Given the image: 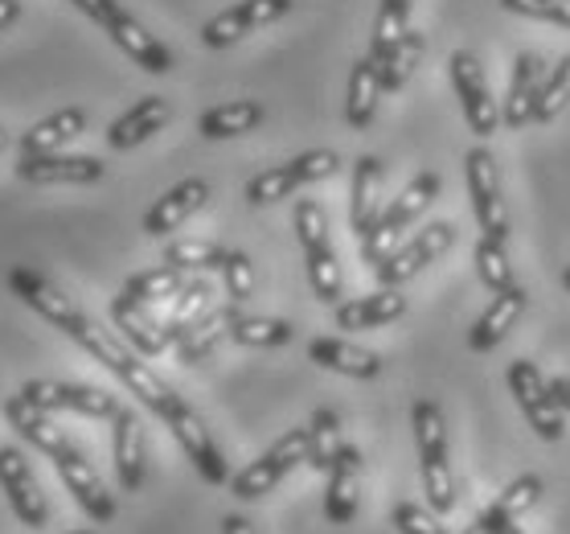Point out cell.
<instances>
[{
    "label": "cell",
    "instance_id": "1",
    "mask_svg": "<svg viewBox=\"0 0 570 534\" xmlns=\"http://www.w3.org/2000/svg\"><path fill=\"white\" fill-rule=\"evenodd\" d=\"M411 424H415L419 444V469H423V489L435 514H452L455 509V473L448 460V419L435 399H419L411 407Z\"/></svg>",
    "mask_w": 570,
    "mask_h": 534
},
{
    "label": "cell",
    "instance_id": "2",
    "mask_svg": "<svg viewBox=\"0 0 570 534\" xmlns=\"http://www.w3.org/2000/svg\"><path fill=\"white\" fill-rule=\"evenodd\" d=\"M78 13L91 17L95 26L104 29L107 38L116 41L119 50L128 54L131 62L140 66V70H148V75H169L173 70V50L165 46V41H156L148 29L136 21V17L119 4V0H70Z\"/></svg>",
    "mask_w": 570,
    "mask_h": 534
},
{
    "label": "cell",
    "instance_id": "3",
    "mask_svg": "<svg viewBox=\"0 0 570 534\" xmlns=\"http://www.w3.org/2000/svg\"><path fill=\"white\" fill-rule=\"evenodd\" d=\"M341 169V157L333 148H312V153H299V157L275 165V169L255 173L247 182V202L250 206H272L279 197H292L296 190L312 182H328L333 173Z\"/></svg>",
    "mask_w": 570,
    "mask_h": 534
},
{
    "label": "cell",
    "instance_id": "4",
    "mask_svg": "<svg viewBox=\"0 0 570 534\" xmlns=\"http://www.w3.org/2000/svg\"><path fill=\"white\" fill-rule=\"evenodd\" d=\"M505 382H509V395L518 399L521 416L530 419V428L538 431L546 444L562 440V431H567V411L554 404L550 378H546L530 358H513L505 370Z\"/></svg>",
    "mask_w": 570,
    "mask_h": 534
},
{
    "label": "cell",
    "instance_id": "5",
    "mask_svg": "<svg viewBox=\"0 0 570 534\" xmlns=\"http://www.w3.org/2000/svg\"><path fill=\"white\" fill-rule=\"evenodd\" d=\"M304 460H308V428L284 431V436H279V440H275L259 460H250L243 473H234L230 494L243 497V502H255V497L272 494L275 485L284 482L296 465H304Z\"/></svg>",
    "mask_w": 570,
    "mask_h": 534
},
{
    "label": "cell",
    "instance_id": "6",
    "mask_svg": "<svg viewBox=\"0 0 570 534\" xmlns=\"http://www.w3.org/2000/svg\"><path fill=\"white\" fill-rule=\"evenodd\" d=\"M464 182L468 197H472V210H476V222L484 239H497L505 243L509 239V214H505V197H501V173H497V157L476 144L464 153Z\"/></svg>",
    "mask_w": 570,
    "mask_h": 534
},
{
    "label": "cell",
    "instance_id": "7",
    "mask_svg": "<svg viewBox=\"0 0 570 534\" xmlns=\"http://www.w3.org/2000/svg\"><path fill=\"white\" fill-rule=\"evenodd\" d=\"M448 70H452V87H455V99H460V111L468 119V132H476L480 140L497 136L501 132V104L489 91L480 58L472 50H455Z\"/></svg>",
    "mask_w": 570,
    "mask_h": 534
},
{
    "label": "cell",
    "instance_id": "8",
    "mask_svg": "<svg viewBox=\"0 0 570 534\" xmlns=\"http://www.w3.org/2000/svg\"><path fill=\"white\" fill-rule=\"evenodd\" d=\"M455 243V226L452 222H431V226H423L415 239H406L390 260H382L374 268L377 284L382 288H402L406 280H415L423 268H431V263L440 260V255H448Z\"/></svg>",
    "mask_w": 570,
    "mask_h": 534
},
{
    "label": "cell",
    "instance_id": "9",
    "mask_svg": "<svg viewBox=\"0 0 570 534\" xmlns=\"http://www.w3.org/2000/svg\"><path fill=\"white\" fill-rule=\"evenodd\" d=\"M165 424H169V431L177 436V444L185 448V456L194 460V469L206 477L209 485H226L230 482V469H226V460H222L218 444H214V436H209V428L202 424V416H197L194 407L185 404L181 395L169 404V411H165Z\"/></svg>",
    "mask_w": 570,
    "mask_h": 534
},
{
    "label": "cell",
    "instance_id": "10",
    "mask_svg": "<svg viewBox=\"0 0 570 534\" xmlns=\"http://www.w3.org/2000/svg\"><path fill=\"white\" fill-rule=\"evenodd\" d=\"M292 4H296V0H238V4L214 13L206 26H202V46H206V50H226V46L243 41L247 33H255V29L287 17Z\"/></svg>",
    "mask_w": 570,
    "mask_h": 534
},
{
    "label": "cell",
    "instance_id": "11",
    "mask_svg": "<svg viewBox=\"0 0 570 534\" xmlns=\"http://www.w3.org/2000/svg\"><path fill=\"white\" fill-rule=\"evenodd\" d=\"M29 404L41 407V411H78V416L107 419L116 416L119 404L116 395L99 391V387H87V382H58V378H29L21 387Z\"/></svg>",
    "mask_w": 570,
    "mask_h": 534
},
{
    "label": "cell",
    "instance_id": "12",
    "mask_svg": "<svg viewBox=\"0 0 570 534\" xmlns=\"http://www.w3.org/2000/svg\"><path fill=\"white\" fill-rule=\"evenodd\" d=\"M104 161L82 153H41V157H21L17 165V177L29 185H95L104 182Z\"/></svg>",
    "mask_w": 570,
    "mask_h": 534
},
{
    "label": "cell",
    "instance_id": "13",
    "mask_svg": "<svg viewBox=\"0 0 570 534\" xmlns=\"http://www.w3.org/2000/svg\"><path fill=\"white\" fill-rule=\"evenodd\" d=\"M0 489L9 494V506L13 514L26 526H46L50 518V506H46V497H41L38 482H33V469H29V460L21 448H0Z\"/></svg>",
    "mask_w": 570,
    "mask_h": 534
},
{
    "label": "cell",
    "instance_id": "14",
    "mask_svg": "<svg viewBox=\"0 0 570 534\" xmlns=\"http://www.w3.org/2000/svg\"><path fill=\"white\" fill-rule=\"evenodd\" d=\"M53 469L66 482V489L75 494V502L87 509V518L95 522H111L116 518V497L107 494V485L99 482V473L91 469V460L78 453V448H66L62 456H53Z\"/></svg>",
    "mask_w": 570,
    "mask_h": 534
},
{
    "label": "cell",
    "instance_id": "15",
    "mask_svg": "<svg viewBox=\"0 0 570 534\" xmlns=\"http://www.w3.org/2000/svg\"><path fill=\"white\" fill-rule=\"evenodd\" d=\"M546 79V62L538 50H521L518 62H513V75H509V91L505 104H501V128L521 132L525 124H533V99L542 91Z\"/></svg>",
    "mask_w": 570,
    "mask_h": 534
},
{
    "label": "cell",
    "instance_id": "16",
    "mask_svg": "<svg viewBox=\"0 0 570 534\" xmlns=\"http://www.w3.org/2000/svg\"><path fill=\"white\" fill-rule=\"evenodd\" d=\"M206 202H209V185L202 182V177H185V182L173 185L165 197H156L153 210L144 214V235H153V239L173 235V231L185 226Z\"/></svg>",
    "mask_w": 570,
    "mask_h": 534
},
{
    "label": "cell",
    "instance_id": "17",
    "mask_svg": "<svg viewBox=\"0 0 570 534\" xmlns=\"http://www.w3.org/2000/svg\"><path fill=\"white\" fill-rule=\"evenodd\" d=\"M530 309V292L521 284L505 288V292H497L493 304L480 313V321L472 329H468V350L472 353H489L497 350L501 341L509 338V329L518 326V317Z\"/></svg>",
    "mask_w": 570,
    "mask_h": 534
},
{
    "label": "cell",
    "instance_id": "18",
    "mask_svg": "<svg viewBox=\"0 0 570 534\" xmlns=\"http://www.w3.org/2000/svg\"><path fill=\"white\" fill-rule=\"evenodd\" d=\"M9 288H13V297H21L33 313L46 317V321L58 326L62 333L70 329V321L82 313L62 288H53L50 280H46L41 272H33V268H13V272H9Z\"/></svg>",
    "mask_w": 570,
    "mask_h": 534
},
{
    "label": "cell",
    "instance_id": "19",
    "mask_svg": "<svg viewBox=\"0 0 570 534\" xmlns=\"http://www.w3.org/2000/svg\"><path fill=\"white\" fill-rule=\"evenodd\" d=\"M406 313V297L399 288H377L370 297H353L333 304V326L350 329V333H365V329H382L390 321H399Z\"/></svg>",
    "mask_w": 570,
    "mask_h": 534
},
{
    "label": "cell",
    "instance_id": "20",
    "mask_svg": "<svg viewBox=\"0 0 570 534\" xmlns=\"http://www.w3.org/2000/svg\"><path fill=\"white\" fill-rule=\"evenodd\" d=\"M111 321H116V329L124 333V341H128L140 358H160V353L169 350L165 321H156V317L148 313V304L131 300L128 292H119V297L111 300Z\"/></svg>",
    "mask_w": 570,
    "mask_h": 534
},
{
    "label": "cell",
    "instance_id": "21",
    "mask_svg": "<svg viewBox=\"0 0 570 534\" xmlns=\"http://www.w3.org/2000/svg\"><path fill=\"white\" fill-rule=\"evenodd\" d=\"M362 502V453L345 444L337 456V465L328 469V494H324V514L337 526H350Z\"/></svg>",
    "mask_w": 570,
    "mask_h": 534
},
{
    "label": "cell",
    "instance_id": "22",
    "mask_svg": "<svg viewBox=\"0 0 570 534\" xmlns=\"http://www.w3.org/2000/svg\"><path fill=\"white\" fill-rule=\"evenodd\" d=\"M173 107L169 99H160V95H144V99H136V104L124 111V116L107 128V144L116 148V153H128V148H136V144H144L148 136H156V132L169 124Z\"/></svg>",
    "mask_w": 570,
    "mask_h": 534
},
{
    "label": "cell",
    "instance_id": "23",
    "mask_svg": "<svg viewBox=\"0 0 570 534\" xmlns=\"http://www.w3.org/2000/svg\"><path fill=\"white\" fill-rule=\"evenodd\" d=\"M4 416H9V428L17 436H26L33 448H41L46 456H62L66 448H75V444L66 440V428H58L50 419V411H41L26 399V395H13L9 404H4Z\"/></svg>",
    "mask_w": 570,
    "mask_h": 534
},
{
    "label": "cell",
    "instance_id": "24",
    "mask_svg": "<svg viewBox=\"0 0 570 534\" xmlns=\"http://www.w3.org/2000/svg\"><path fill=\"white\" fill-rule=\"evenodd\" d=\"M382 66L362 54L350 70V91H345V124L353 132H365L377 116V99H382Z\"/></svg>",
    "mask_w": 570,
    "mask_h": 534
},
{
    "label": "cell",
    "instance_id": "25",
    "mask_svg": "<svg viewBox=\"0 0 570 534\" xmlns=\"http://www.w3.org/2000/svg\"><path fill=\"white\" fill-rule=\"evenodd\" d=\"M377 190H382V165H377V157H357L353 161V185H350V222L357 239L370 235L377 226V219H382Z\"/></svg>",
    "mask_w": 570,
    "mask_h": 534
},
{
    "label": "cell",
    "instance_id": "26",
    "mask_svg": "<svg viewBox=\"0 0 570 534\" xmlns=\"http://www.w3.org/2000/svg\"><path fill=\"white\" fill-rule=\"evenodd\" d=\"M116 436H111V453H116V473H119V485L136 494L144 485V431H140V419L131 407H119L116 416Z\"/></svg>",
    "mask_w": 570,
    "mask_h": 534
},
{
    "label": "cell",
    "instance_id": "27",
    "mask_svg": "<svg viewBox=\"0 0 570 534\" xmlns=\"http://www.w3.org/2000/svg\"><path fill=\"white\" fill-rule=\"evenodd\" d=\"M267 119V107L259 99H230V104H218L197 116V132L206 140H234V136H247Z\"/></svg>",
    "mask_w": 570,
    "mask_h": 534
},
{
    "label": "cell",
    "instance_id": "28",
    "mask_svg": "<svg viewBox=\"0 0 570 534\" xmlns=\"http://www.w3.org/2000/svg\"><path fill=\"white\" fill-rule=\"evenodd\" d=\"M308 358L324 370H333V375H345V378H377L382 375V358L370 350H357L350 341L341 338H312L308 341Z\"/></svg>",
    "mask_w": 570,
    "mask_h": 534
},
{
    "label": "cell",
    "instance_id": "29",
    "mask_svg": "<svg viewBox=\"0 0 570 534\" xmlns=\"http://www.w3.org/2000/svg\"><path fill=\"white\" fill-rule=\"evenodd\" d=\"M82 128H87V111H82V107H62V111H53V116L38 119V124L21 136V157L62 153L66 140L82 136Z\"/></svg>",
    "mask_w": 570,
    "mask_h": 534
},
{
    "label": "cell",
    "instance_id": "30",
    "mask_svg": "<svg viewBox=\"0 0 570 534\" xmlns=\"http://www.w3.org/2000/svg\"><path fill=\"white\" fill-rule=\"evenodd\" d=\"M234 317H238V304H222V309H209L202 321H197L189 333H185L181 341H177V358H181L185 366H197V362H206L209 353L218 350L222 341L230 338V326H234Z\"/></svg>",
    "mask_w": 570,
    "mask_h": 534
},
{
    "label": "cell",
    "instance_id": "31",
    "mask_svg": "<svg viewBox=\"0 0 570 534\" xmlns=\"http://www.w3.org/2000/svg\"><path fill=\"white\" fill-rule=\"evenodd\" d=\"M440 190H443V177H440V173H431V169L415 173V177H411V185H406V190H402V194L394 197V202H390L386 210H382V219H377V222L402 235V231H406V226H411V222H415L419 214H428L431 202L440 197Z\"/></svg>",
    "mask_w": 570,
    "mask_h": 534
},
{
    "label": "cell",
    "instance_id": "32",
    "mask_svg": "<svg viewBox=\"0 0 570 534\" xmlns=\"http://www.w3.org/2000/svg\"><path fill=\"white\" fill-rule=\"evenodd\" d=\"M209 309H214V284H209L206 275L185 280V288L173 297V313L165 317V338H169V346H177Z\"/></svg>",
    "mask_w": 570,
    "mask_h": 534
},
{
    "label": "cell",
    "instance_id": "33",
    "mask_svg": "<svg viewBox=\"0 0 570 534\" xmlns=\"http://www.w3.org/2000/svg\"><path fill=\"white\" fill-rule=\"evenodd\" d=\"M423 54H428V33H423V29H406L402 41L386 54V62H382V91L399 95L406 82L415 79Z\"/></svg>",
    "mask_w": 570,
    "mask_h": 534
},
{
    "label": "cell",
    "instance_id": "34",
    "mask_svg": "<svg viewBox=\"0 0 570 534\" xmlns=\"http://www.w3.org/2000/svg\"><path fill=\"white\" fill-rule=\"evenodd\" d=\"M341 448H345V440H341L337 411L333 407H316L308 419V465L316 473H328L337 465Z\"/></svg>",
    "mask_w": 570,
    "mask_h": 534
},
{
    "label": "cell",
    "instance_id": "35",
    "mask_svg": "<svg viewBox=\"0 0 570 534\" xmlns=\"http://www.w3.org/2000/svg\"><path fill=\"white\" fill-rule=\"evenodd\" d=\"M411 9L415 0H382L377 4V21H374V38H370V58L377 66L386 62V54L402 41V33L411 29Z\"/></svg>",
    "mask_w": 570,
    "mask_h": 534
},
{
    "label": "cell",
    "instance_id": "36",
    "mask_svg": "<svg viewBox=\"0 0 570 534\" xmlns=\"http://www.w3.org/2000/svg\"><path fill=\"white\" fill-rule=\"evenodd\" d=\"M181 288H185V272H177V268H169V263H160V268L128 275L124 292H128L131 300H140V304H165V300H173Z\"/></svg>",
    "mask_w": 570,
    "mask_h": 534
},
{
    "label": "cell",
    "instance_id": "37",
    "mask_svg": "<svg viewBox=\"0 0 570 534\" xmlns=\"http://www.w3.org/2000/svg\"><path fill=\"white\" fill-rule=\"evenodd\" d=\"M230 341L238 346H250V350H275V346H287L292 341V326L279 321V317H234Z\"/></svg>",
    "mask_w": 570,
    "mask_h": 534
},
{
    "label": "cell",
    "instance_id": "38",
    "mask_svg": "<svg viewBox=\"0 0 570 534\" xmlns=\"http://www.w3.org/2000/svg\"><path fill=\"white\" fill-rule=\"evenodd\" d=\"M165 263L177 272H222L226 263V247L206 243V239H177L165 247Z\"/></svg>",
    "mask_w": 570,
    "mask_h": 534
},
{
    "label": "cell",
    "instance_id": "39",
    "mask_svg": "<svg viewBox=\"0 0 570 534\" xmlns=\"http://www.w3.org/2000/svg\"><path fill=\"white\" fill-rule=\"evenodd\" d=\"M567 104H570V54L567 58H558V62L546 70L542 91H538V99H533V124H550V119H558L562 111H567Z\"/></svg>",
    "mask_w": 570,
    "mask_h": 534
},
{
    "label": "cell",
    "instance_id": "40",
    "mask_svg": "<svg viewBox=\"0 0 570 534\" xmlns=\"http://www.w3.org/2000/svg\"><path fill=\"white\" fill-rule=\"evenodd\" d=\"M292 226H296V239L304 255H316V251H328L333 239H328V214L316 197H299L296 210H292Z\"/></svg>",
    "mask_w": 570,
    "mask_h": 534
},
{
    "label": "cell",
    "instance_id": "41",
    "mask_svg": "<svg viewBox=\"0 0 570 534\" xmlns=\"http://www.w3.org/2000/svg\"><path fill=\"white\" fill-rule=\"evenodd\" d=\"M472 260H476L480 284L489 288L493 297L518 284V280H513V263H509V255H505V243H497V239H480L476 251H472Z\"/></svg>",
    "mask_w": 570,
    "mask_h": 534
},
{
    "label": "cell",
    "instance_id": "42",
    "mask_svg": "<svg viewBox=\"0 0 570 534\" xmlns=\"http://www.w3.org/2000/svg\"><path fill=\"white\" fill-rule=\"evenodd\" d=\"M304 263H308V284L312 292H316V300H324V304H341V288H345V280H341V263H337V251H316V255H304Z\"/></svg>",
    "mask_w": 570,
    "mask_h": 534
},
{
    "label": "cell",
    "instance_id": "43",
    "mask_svg": "<svg viewBox=\"0 0 570 534\" xmlns=\"http://www.w3.org/2000/svg\"><path fill=\"white\" fill-rule=\"evenodd\" d=\"M222 280H226V297L234 304L255 297V268H250L247 251H226V263H222Z\"/></svg>",
    "mask_w": 570,
    "mask_h": 534
},
{
    "label": "cell",
    "instance_id": "44",
    "mask_svg": "<svg viewBox=\"0 0 570 534\" xmlns=\"http://www.w3.org/2000/svg\"><path fill=\"white\" fill-rule=\"evenodd\" d=\"M501 9L530 21H546V26L570 29V0H501Z\"/></svg>",
    "mask_w": 570,
    "mask_h": 534
},
{
    "label": "cell",
    "instance_id": "45",
    "mask_svg": "<svg viewBox=\"0 0 570 534\" xmlns=\"http://www.w3.org/2000/svg\"><path fill=\"white\" fill-rule=\"evenodd\" d=\"M538 497H542V477L538 473H521V477H513L505 485V494L497 497V506L505 509L509 518H518V514L538 506Z\"/></svg>",
    "mask_w": 570,
    "mask_h": 534
},
{
    "label": "cell",
    "instance_id": "46",
    "mask_svg": "<svg viewBox=\"0 0 570 534\" xmlns=\"http://www.w3.org/2000/svg\"><path fill=\"white\" fill-rule=\"evenodd\" d=\"M390 522H394V531L399 534H448V526L440 522L435 509L411 506V502H399L394 514H390Z\"/></svg>",
    "mask_w": 570,
    "mask_h": 534
},
{
    "label": "cell",
    "instance_id": "47",
    "mask_svg": "<svg viewBox=\"0 0 570 534\" xmlns=\"http://www.w3.org/2000/svg\"><path fill=\"white\" fill-rule=\"evenodd\" d=\"M484 522H489V531H493V534H525L521 526H513V518H509V514L501 506H497V502L489 509H484Z\"/></svg>",
    "mask_w": 570,
    "mask_h": 534
},
{
    "label": "cell",
    "instance_id": "48",
    "mask_svg": "<svg viewBox=\"0 0 570 534\" xmlns=\"http://www.w3.org/2000/svg\"><path fill=\"white\" fill-rule=\"evenodd\" d=\"M550 395H554V404L570 416V378H567V375L550 378Z\"/></svg>",
    "mask_w": 570,
    "mask_h": 534
},
{
    "label": "cell",
    "instance_id": "49",
    "mask_svg": "<svg viewBox=\"0 0 570 534\" xmlns=\"http://www.w3.org/2000/svg\"><path fill=\"white\" fill-rule=\"evenodd\" d=\"M222 534H255V526H250L243 514H226V518H222Z\"/></svg>",
    "mask_w": 570,
    "mask_h": 534
},
{
    "label": "cell",
    "instance_id": "50",
    "mask_svg": "<svg viewBox=\"0 0 570 534\" xmlns=\"http://www.w3.org/2000/svg\"><path fill=\"white\" fill-rule=\"evenodd\" d=\"M21 17V0H0V29H9Z\"/></svg>",
    "mask_w": 570,
    "mask_h": 534
},
{
    "label": "cell",
    "instance_id": "51",
    "mask_svg": "<svg viewBox=\"0 0 570 534\" xmlns=\"http://www.w3.org/2000/svg\"><path fill=\"white\" fill-rule=\"evenodd\" d=\"M464 534H493V531H489V522H484V514H480V518L472 522V526H468Z\"/></svg>",
    "mask_w": 570,
    "mask_h": 534
},
{
    "label": "cell",
    "instance_id": "52",
    "mask_svg": "<svg viewBox=\"0 0 570 534\" xmlns=\"http://www.w3.org/2000/svg\"><path fill=\"white\" fill-rule=\"evenodd\" d=\"M562 288H567V292H570V268H567V272H562Z\"/></svg>",
    "mask_w": 570,
    "mask_h": 534
},
{
    "label": "cell",
    "instance_id": "53",
    "mask_svg": "<svg viewBox=\"0 0 570 534\" xmlns=\"http://www.w3.org/2000/svg\"><path fill=\"white\" fill-rule=\"evenodd\" d=\"M4 144H9V136H4V128H0V148H4Z\"/></svg>",
    "mask_w": 570,
    "mask_h": 534
},
{
    "label": "cell",
    "instance_id": "54",
    "mask_svg": "<svg viewBox=\"0 0 570 534\" xmlns=\"http://www.w3.org/2000/svg\"><path fill=\"white\" fill-rule=\"evenodd\" d=\"M75 534H95V531H75Z\"/></svg>",
    "mask_w": 570,
    "mask_h": 534
}]
</instances>
